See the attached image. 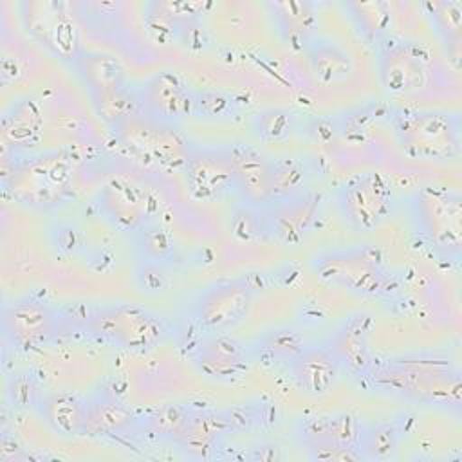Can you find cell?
I'll use <instances>...</instances> for the list:
<instances>
[{"label": "cell", "instance_id": "41", "mask_svg": "<svg viewBox=\"0 0 462 462\" xmlns=\"http://www.w3.org/2000/svg\"><path fill=\"white\" fill-rule=\"evenodd\" d=\"M307 455L314 462H361V451L357 448H343L332 444H312L305 448Z\"/></svg>", "mask_w": 462, "mask_h": 462}, {"label": "cell", "instance_id": "5", "mask_svg": "<svg viewBox=\"0 0 462 462\" xmlns=\"http://www.w3.org/2000/svg\"><path fill=\"white\" fill-rule=\"evenodd\" d=\"M312 269L321 280L361 296H383L395 289L383 251L370 244L323 251L312 260Z\"/></svg>", "mask_w": 462, "mask_h": 462}, {"label": "cell", "instance_id": "35", "mask_svg": "<svg viewBox=\"0 0 462 462\" xmlns=\"http://www.w3.org/2000/svg\"><path fill=\"white\" fill-rule=\"evenodd\" d=\"M402 437V424L399 420H386L365 428L359 440V451L363 460L384 462L392 460L397 453V446Z\"/></svg>", "mask_w": 462, "mask_h": 462}, {"label": "cell", "instance_id": "30", "mask_svg": "<svg viewBox=\"0 0 462 462\" xmlns=\"http://www.w3.org/2000/svg\"><path fill=\"white\" fill-rule=\"evenodd\" d=\"M312 170L301 157L271 159V202L300 195L309 188Z\"/></svg>", "mask_w": 462, "mask_h": 462}, {"label": "cell", "instance_id": "33", "mask_svg": "<svg viewBox=\"0 0 462 462\" xmlns=\"http://www.w3.org/2000/svg\"><path fill=\"white\" fill-rule=\"evenodd\" d=\"M94 108L97 116L117 128L119 125L143 116V103L139 96V88H130L128 85L101 96L92 97Z\"/></svg>", "mask_w": 462, "mask_h": 462}, {"label": "cell", "instance_id": "22", "mask_svg": "<svg viewBox=\"0 0 462 462\" xmlns=\"http://www.w3.org/2000/svg\"><path fill=\"white\" fill-rule=\"evenodd\" d=\"M294 384L307 395L319 397L332 390L339 377V365L327 345L305 346L287 366Z\"/></svg>", "mask_w": 462, "mask_h": 462}, {"label": "cell", "instance_id": "18", "mask_svg": "<svg viewBox=\"0 0 462 462\" xmlns=\"http://www.w3.org/2000/svg\"><path fill=\"white\" fill-rule=\"evenodd\" d=\"M227 435H231V428L224 410H191L175 446L188 458L213 460L224 448Z\"/></svg>", "mask_w": 462, "mask_h": 462}, {"label": "cell", "instance_id": "29", "mask_svg": "<svg viewBox=\"0 0 462 462\" xmlns=\"http://www.w3.org/2000/svg\"><path fill=\"white\" fill-rule=\"evenodd\" d=\"M189 415V406L179 402H166L139 420L137 435L175 446L186 428Z\"/></svg>", "mask_w": 462, "mask_h": 462}, {"label": "cell", "instance_id": "24", "mask_svg": "<svg viewBox=\"0 0 462 462\" xmlns=\"http://www.w3.org/2000/svg\"><path fill=\"white\" fill-rule=\"evenodd\" d=\"M36 411L42 420L61 437H79L87 433V401L76 393H43Z\"/></svg>", "mask_w": 462, "mask_h": 462}, {"label": "cell", "instance_id": "23", "mask_svg": "<svg viewBox=\"0 0 462 462\" xmlns=\"http://www.w3.org/2000/svg\"><path fill=\"white\" fill-rule=\"evenodd\" d=\"M206 4L204 2H171V0H153L146 4L144 22L148 31L159 42L179 40L184 27L200 22Z\"/></svg>", "mask_w": 462, "mask_h": 462}, {"label": "cell", "instance_id": "26", "mask_svg": "<svg viewBox=\"0 0 462 462\" xmlns=\"http://www.w3.org/2000/svg\"><path fill=\"white\" fill-rule=\"evenodd\" d=\"M303 348V336L292 327H274L260 334L253 345H249L253 361L269 366H289Z\"/></svg>", "mask_w": 462, "mask_h": 462}, {"label": "cell", "instance_id": "16", "mask_svg": "<svg viewBox=\"0 0 462 462\" xmlns=\"http://www.w3.org/2000/svg\"><path fill=\"white\" fill-rule=\"evenodd\" d=\"M233 166V193L238 200L265 208L271 202V159L251 144H227Z\"/></svg>", "mask_w": 462, "mask_h": 462}, {"label": "cell", "instance_id": "31", "mask_svg": "<svg viewBox=\"0 0 462 462\" xmlns=\"http://www.w3.org/2000/svg\"><path fill=\"white\" fill-rule=\"evenodd\" d=\"M431 25L453 61H458L462 47V4L453 0L424 2Z\"/></svg>", "mask_w": 462, "mask_h": 462}, {"label": "cell", "instance_id": "20", "mask_svg": "<svg viewBox=\"0 0 462 462\" xmlns=\"http://www.w3.org/2000/svg\"><path fill=\"white\" fill-rule=\"evenodd\" d=\"M366 424L361 417L350 411H337L328 415L301 417L296 424V439L307 448L312 444H332L343 448H357Z\"/></svg>", "mask_w": 462, "mask_h": 462}, {"label": "cell", "instance_id": "15", "mask_svg": "<svg viewBox=\"0 0 462 462\" xmlns=\"http://www.w3.org/2000/svg\"><path fill=\"white\" fill-rule=\"evenodd\" d=\"M374 319L366 312L350 314L327 339V348L336 357L339 368L352 377H365L374 365L370 336Z\"/></svg>", "mask_w": 462, "mask_h": 462}, {"label": "cell", "instance_id": "1", "mask_svg": "<svg viewBox=\"0 0 462 462\" xmlns=\"http://www.w3.org/2000/svg\"><path fill=\"white\" fill-rule=\"evenodd\" d=\"M368 377L374 386L408 401L448 410H460L462 375L449 356L420 352L372 365Z\"/></svg>", "mask_w": 462, "mask_h": 462}, {"label": "cell", "instance_id": "27", "mask_svg": "<svg viewBox=\"0 0 462 462\" xmlns=\"http://www.w3.org/2000/svg\"><path fill=\"white\" fill-rule=\"evenodd\" d=\"M343 7L359 36L368 45L377 47L384 38L390 36L392 9L386 2H346L343 4Z\"/></svg>", "mask_w": 462, "mask_h": 462}, {"label": "cell", "instance_id": "21", "mask_svg": "<svg viewBox=\"0 0 462 462\" xmlns=\"http://www.w3.org/2000/svg\"><path fill=\"white\" fill-rule=\"evenodd\" d=\"M87 401V433L103 437L137 435L139 417L108 388L92 392Z\"/></svg>", "mask_w": 462, "mask_h": 462}, {"label": "cell", "instance_id": "3", "mask_svg": "<svg viewBox=\"0 0 462 462\" xmlns=\"http://www.w3.org/2000/svg\"><path fill=\"white\" fill-rule=\"evenodd\" d=\"M408 213L419 240L444 262L462 253V199L442 186H422L408 199Z\"/></svg>", "mask_w": 462, "mask_h": 462}, {"label": "cell", "instance_id": "11", "mask_svg": "<svg viewBox=\"0 0 462 462\" xmlns=\"http://www.w3.org/2000/svg\"><path fill=\"white\" fill-rule=\"evenodd\" d=\"M189 357L199 374L217 383L240 381L253 363L249 346L227 332H204Z\"/></svg>", "mask_w": 462, "mask_h": 462}, {"label": "cell", "instance_id": "2", "mask_svg": "<svg viewBox=\"0 0 462 462\" xmlns=\"http://www.w3.org/2000/svg\"><path fill=\"white\" fill-rule=\"evenodd\" d=\"M65 318L67 330L74 325L90 339L130 352H148L170 334V327L159 314L132 303L87 307L79 314H65Z\"/></svg>", "mask_w": 462, "mask_h": 462}, {"label": "cell", "instance_id": "8", "mask_svg": "<svg viewBox=\"0 0 462 462\" xmlns=\"http://www.w3.org/2000/svg\"><path fill=\"white\" fill-rule=\"evenodd\" d=\"M375 52L379 81L390 94H410L428 85L431 54L420 42L390 34Z\"/></svg>", "mask_w": 462, "mask_h": 462}, {"label": "cell", "instance_id": "34", "mask_svg": "<svg viewBox=\"0 0 462 462\" xmlns=\"http://www.w3.org/2000/svg\"><path fill=\"white\" fill-rule=\"evenodd\" d=\"M134 233V249L141 263L164 265L175 253V244L166 227L157 222H144Z\"/></svg>", "mask_w": 462, "mask_h": 462}, {"label": "cell", "instance_id": "42", "mask_svg": "<svg viewBox=\"0 0 462 462\" xmlns=\"http://www.w3.org/2000/svg\"><path fill=\"white\" fill-rule=\"evenodd\" d=\"M282 448L276 442H258L251 446V451L247 453V458L254 462H278L282 460Z\"/></svg>", "mask_w": 462, "mask_h": 462}, {"label": "cell", "instance_id": "9", "mask_svg": "<svg viewBox=\"0 0 462 462\" xmlns=\"http://www.w3.org/2000/svg\"><path fill=\"white\" fill-rule=\"evenodd\" d=\"M253 294L247 278L215 282L195 296L189 316L202 332H227L247 316Z\"/></svg>", "mask_w": 462, "mask_h": 462}, {"label": "cell", "instance_id": "19", "mask_svg": "<svg viewBox=\"0 0 462 462\" xmlns=\"http://www.w3.org/2000/svg\"><path fill=\"white\" fill-rule=\"evenodd\" d=\"M274 32L292 51H307L318 38L316 5L309 0H274L265 4Z\"/></svg>", "mask_w": 462, "mask_h": 462}, {"label": "cell", "instance_id": "40", "mask_svg": "<svg viewBox=\"0 0 462 462\" xmlns=\"http://www.w3.org/2000/svg\"><path fill=\"white\" fill-rule=\"evenodd\" d=\"M235 114V103L229 96L217 90L195 92V116L206 119H229Z\"/></svg>", "mask_w": 462, "mask_h": 462}, {"label": "cell", "instance_id": "36", "mask_svg": "<svg viewBox=\"0 0 462 462\" xmlns=\"http://www.w3.org/2000/svg\"><path fill=\"white\" fill-rule=\"evenodd\" d=\"M298 125V116L282 106H271L256 112L251 119V132L262 141H282L289 137Z\"/></svg>", "mask_w": 462, "mask_h": 462}, {"label": "cell", "instance_id": "38", "mask_svg": "<svg viewBox=\"0 0 462 462\" xmlns=\"http://www.w3.org/2000/svg\"><path fill=\"white\" fill-rule=\"evenodd\" d=\"M5 392H7V401L16 410H36L40 404V399L43 397L38 377L29 370L14 374L9 379Z\"/></svg>", "mask_w": 462, "mask_h": 462}, {"label": "cell", "instance_id": "7", "mask_svg": "<svg viewBox=\"0 0 462 462\" xmlns=\"http://www.w3.org/2000/svg\"><path fill=\"white\" fill-rule=\"evenodd\" d=\"M2 332L16 350H38L67 332V318L47 300L31 294L4 307Z\"/></svg>", "mask_w": 462, "mask_h": 462}, {"label": "cell", "instance_id": "10", "mask_svg": "<svg viewBox=\"0 0 462 462\" xmlns=\"http://www.w3.org/2000/svg\"><path fill=\"white\" fill-rule=\"evenodd\" d=\"M70 188V166L58 153L29 159L13 171V195L32 208L61 204Z\"/></svg>", "mask_w": 462, "mask_h": 462}, {"label": "cell", "instance_id": "25", "mask_svg": "<svg viewBox=\"0 0 462 462\" xmlns=\"http://www.w3.org/2000/svg\"><path fill=\"white\" fill-rule=\"evenodd\" d=\"M72 67L83 79L90 97L126 87L125 72L119 61L110 54L81 51Z\"/></svg>", "mask_w": 462, "mask_h": 462}, {"label": "cell", "instance_id": "14", "mask_svg": "<svg viewBox=\"0 0 462 462\" xmlns=\"http://www.w3.org/2000/svg\"><path fill=\"white\" fill-rule=\"evenodd\" d=\"M143 116L159 125L177 126L182 119L195 116V90H191L175 72L153 74L139 87Z\"/></svg>", "mask_w": 462, "mask_h": 462}, {"label": "cell", "instance_id": "13", "mask_svg": "<svg viewBox=\"0 0 462 462\" xmlns=\"http://www.w3.org/2000/svg\"><path fill=\"white\" fill-rule=\"evenodd\" d=\"M184 173L189 193L199 200H215L233 193L235 166L227 144H189L184 159Z\"/></svg>", "mask_w": 462, "mask_h": 462}, {"label": "cell", "instance_id": "4", "mask_svg": "<svg viewBox=\"0 0 462 462\" xmlns=\"http://www.w3.org/2000/svg\"><path fill=\"white\" fill-rule=\"evenodd\" d=\"M401 150L411 159L455 161L462 148L460 116L448 110H395L392 114Z\"/></svg>", "mask_w": 462, "mask_h": 462}, {"label": "cell", "instance_id": "28", "mask_svg": "<svg viewBox=\"0 0 462 462\" xmlns=\"http://www.w3.org/2000/svg\"><path fill=\"white\" fill-rule=\"evenodd\" d=\"M312 74L321 83H336L350 76L354 65L345 49L327 38H316L305 51Z\"/></svg>", "mask_w": 462, "mask_h": 462}, {"label": "cell", "instance_id": "32", "mask_svg": "<svg viewBox=\"0 0 462 462\" xmlns=\"http://www.w3.org/2000/svg\"><path fill=\"white\" fill-rule=\"evenodd\" d=\"M99 206L103 208L105 215L123 229L135 231L141 224L148 222L146 218H143L144 202H141L135 197V191L126 186H106Z\"/></svg>", "mask_w": 462, "mask_h": 462}, {"label": "cell", "instance_id": "37", "mask_svg": "<svg viewBox=\"0 0 462 462\" xmlns=\"http://www.w3.org/2000/svg\"><path fill=\"white\" fill-rule=\"evenodd\" d=\"M229 229L233 236L242 242H254V240L267 238L263 208H256L242 200L235 202L229 215Z\"/></svg>", "mask_w": 462, "mask_h": 462}, {"label": "cell", "instance_id": "17", "mask_svg": "<svg viewBox=\"0 0 462 462\" xmlns=\"http://www.w3.org/2000/svg\"><path fill=\"white\" fill-rule=\"evenodd\" d=\"M40 7L43 14L38 11L32 14H23L27 20V31L54 56L74 63L83 49L79 47L76 27L65 11V5L56 2H43Z\"/></svg>", "mask_w": 462, "mask_h": 462}, {"label": "cell", "instance_id": "12", "mask_svg": "<svg viewBox=\"0 0 462 462\" xmlns=\"http://www.w3.org/2000/svg\"><path fill=\"white\" fill-rule=\"evenodd\" d=\"M323 208L321 193L307 189L300 195L273 200L263 208L267 238L296 247L314 229Z\"/></svg>", "mask_w": 462, "mask_h": 462}, {"label": "cell", "instance_id": "39", "mask_svg": "<svg viewBox=\"0 0 462 462\" xmlns=\"http://www.w3.org/2000/svg\"><path fill=\"white\" fill-rule=\"evenodd\" d=\"M231 433H247L260 428L267 420L265 404L262 401H247L224 410Z\"/></svg>", "mask_w": 462, "mask_h": 462}, {"label": "cell", "instance_id": "6", "mask_svg": "<svg viewBox=\"0 0 462 462\" xmlns=\"http://www.w3.org/2000/svg\"><path fill=\"white\" fill-rule=\"evenodd\" d=\"M337 209L354 233H370L388 220L397 206L392 180L377 171L359 173L336 191Z\"/></svg>", "mask_w": 462, "mask_h": 462}]
</instances>
